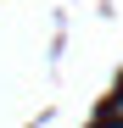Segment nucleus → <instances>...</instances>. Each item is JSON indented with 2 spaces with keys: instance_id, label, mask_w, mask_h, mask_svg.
Returning <instances> with one entry per match:
<instances>
[{
  "instance_id": "nucleus-1",
  "label": "nucleus",
  "mask_w": 123,
  "mask_h": 128,
  "mask_svg": "<svg viewBox=\"0 0 123 128\" xmlns=\"http://www.w3.org/2000/svg\"><path fill=\"white\" fill-rule=\"evenodd\" d=\"M112 122H123V95H117V100H112Z\"/></svg>"
}]
</instances>
